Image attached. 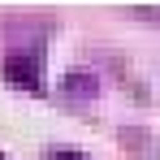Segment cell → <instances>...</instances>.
Here are the masks:
<instances>
[{"label": "cell", "mask_w": 160, "mask_h": 160, "mask_svg": "<svg viewBox=\"0 0 160 160\" xmlns=\"http://www.w3.org/2000/svg\"><path fill=\"white\" fill-rule=\"evenodd\" d=\"M0 78L22 91H43V52L39 48H9L0 56Z\"/></svg>", "instance_id": "cell-1"}, {"label": "cell", "mask_w": 160, "mask_h": 160, "mask_svg": "<svg viewBox=\"0 0 160 160\" xmlns=\"http://www.w3.org/2000/svg\"><path fill=\"white\" fill-rule=\"evenodd\" d=\"M65 91H69V95H91V91H95V78H91L87 69H69V78H65Z\"/></svg>", "instance_id": "cell-2"}, {"label": "cell", "mask_w": 160, "mask_h": 160, "mask_svg": "<svg viewBox=\"0 0 160 160\" xmlns=\"http://www.w3.org/2000/svg\"><path fill=\"white\" fill-rule=\"evenodd\" d=\"M48 160H87L82 152H74V147H61V152H52Z\"/></svg>", "instance_id": "cell-3"}, {"label": "cell", "mask_w": 160, "mask_h": 160, "mask_svg": "<svg viewBox=\"0 0 160 160\" xmlns=\"http://www.w3.org/2000/svg\"><path fill=\"white\" fill-rule=\"evenodd\" d=\"M0 160H9V156H4V152H0Z\"/></svg>", "instance_id": "cell-4"}]
</instances>
